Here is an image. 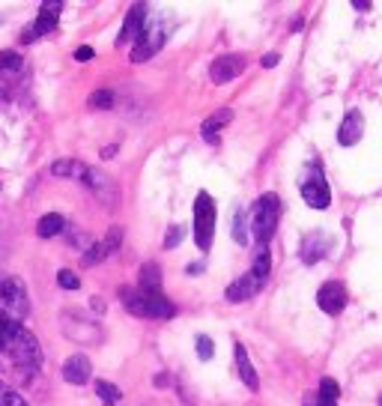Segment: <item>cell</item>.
Masks as SVG:
<instances>
[{"label":"cell","instance_id":"obj_38","mask_svg":"<svg viewBox=\"0 0 382 406\" xmlns=\"http://www.w3.org/2000/svg\"><path fill=\"white\" fill-rule=\"evenodd\" d=\"M6 99H13V90H9L6 84H0V102H6Z\"/></svg>","mask_w":382,"mask_h":406},{"label":"cell","instance_id":"obj_36","mask_svg":"<svg viewBox=\"0 0 382 406\" xmlns=\"http://www.w3.org/2000/svg\"><path fill=\"white\" fill-rule=\"evenodd\" d=\"M278 60H281V57H278V54H275V51H272V54H266V57H263V60H260V63H263V66H266V69H272V66H278Z\"/></svg>","mask_w":382,"mask_h":406},{"label":"cell","instance_id":"obj_34","mask_svg":"<svg viewBox=\"0 0 382 406\" xmlns=\"http://www.w3.org/2000/svg\"><path fill=\"white\" fill-rule=\"evenodd\" d=\"M60 9H63V4H57V0H45V4L39 6V13L42 15H57Z\"/></svg>","mask_w":382,"mask_h":406},{"label":"cell","instance_id":"obj_41","mask_svg":"<svg viewBox=\"0 0 382 406\" xmlns=\"http://www.w3.org/2000/svg\"><path fill=\"white\" fill-rule=\"evenodd\" d=\"M185 272H188V275H197V272H204V266H200V263H194V266H188Z\"/></svg>","mask_w":382,"mask_h":406},{"label":"cell","instance_id":"obj_24","mask_svg":"<svg viewBox=\"0 0 382 406\" xmlns=\"http://www.w3.org/2000/svg\"><path fill=\"white\" fill-rule=\"evenodd\" d=\"M21 69H24V57L18 51H0V75L15 78Z\"/></svg>","mask_w":382,"mask_h":406},{"label":"cell","instance_id":"obj_20","mask_svg":"<svg viewBox=\"0 0 382 406\" xmlns=\"http://www.w3.org/2000/svg\"><path fill=\"white\" fill-rule=\"evenodd\" d=\"M51 174L60 179H84L87 176V164L81 159H57L51 164Z\"/></svg>","mask_w":382,"mask_h":406},{"label":"cell","instance_id":"obj_26","mask_svg":"<svg viewBox=\"0 0 382 406\" xmlns=\"http://www.w3.org/2000/svg\"><path fill=\"white\" fill-rule=\"evenodd\" d=\"M248 212L245 209H236L233 212V242H239V245H248L251 239V233H248Z\"/></svg>","mask_w":382,"mask_h":406},{"label":"cell","instance_id":"obj_44","mask_svg":"<svg viewBox=\"0 0 382 406\" xmlns=\"http://www.w3.org/2000/svg\"><path fill=\"white\" fill-rule=\"evenodd\" d=\"M379 406H382V398H379Z\"/></svg>","mask_w":382,"mask_h":406},{"label":"cell","instance_id":"obj_46","mask_svg":"<svg viewBox=\"0 0 382 406\" xmlns=\"http://www.w3.org/2000/svg\"><path fill=\"white\" fill-rule=\"evenodd\" d=\"M0 278H3V275H0Z\"/></svg>","mask_w":382,"mask_h":406},{"label":"cell","instance_id":"obj_11","mask_svg":"<svg viewBox=\"0 0 382 406\" xmlns=\"http://www.w3.org/2000/svg\"><path fill=\"white\" fill-rule=\"evenodd\" d=\"M346 302H350V296H346V287L341 284V281H325V284L320 287V293H317V304L329 314V317L344 314Z\"/></svg>","mask_w":382,"mask_h":406},{"label":"cell","instance_id":"obj_3","mask_svg":"<svg viewBox=\"0 0 382 406\" xmlns=\"http://www.w3.org/2000/svg\"><path fill=\"white\" fill-rule=\"evenodd\" d=\"M0 308L13 320H24L30 314V296H27V287L21 278H15V275L0 278Z\"/></svg>","mask_w":382,"mask_h":406},{"label":"cell","instance_id":"obj_30","mask_svg":"<svg viewBox=\"0 0 382 406\" xmlns=\"http://www.w3.org/2000/svg\"><path fill=\"white\" fill-rule=\"evenodd\" d=\"M197 356H200V362H209V358L215 356V346H212L209 335H197Z\"/></svg>","mask_w":382,"mask_h":406},{"label":"cell","instance_id":"obj_16","mask_svg":"<svg viewBox=\"0 0 382 406\" xmlns=\"http://www.w3.org/2000/svg\"><path fill=\"white\" fill-rule=\"evenodd\" d=\"M362 132H365V117H362V111H346V117L341 122V129H338V144L341 146H353L362 141Z\"/></svg>","mask_w":382,"mask_h":406},{"label":"cell","instance_id":"obj_42","mask_svg":"<svg viewBox=\"0 0 382 406\" xmlns=\"http://www.w3.org/2000/svg\"><path fill=\"white\" fill-rule=\"evenodd\" d=\"M155 386H171V377H155Z\"/></svg>","mask_w":382,"mask_h":406},{"label":"cell","instance_id":"obj_22","mask_svg":"<svg viewBox=\"0 0 382 406\" xmlns=\"http://www.w3.org/2000/svg\"><path fill=\"white\" fill-rule=\"evenodd\" d=\"M66 230V218L60 216V212H48V216H42L39 224H36V233L42 236V239H51V236H57Z\"/></svg>","mask_w":382,"mask_h":406},{"label":"cell","instance_id":"obj_31","mask_svg":"<svg viewBox=\"0 0 382 406\" xmlns=\"http://www.w3.org/2000/svg\"><path fill=\"white\" fill-rule=\"evenodd\" d=\"M57 284L63 290H78V287H81V281H78V275L72 272V269H60V272H57Z\"/></svg>","mask_w":382,"mask_h":406},{"label":"cell","instance_id":"obj_13","mask_svg":"<svg viewBox=\"0 0 382 406\" xmlns=\"http://www.w3.org/2000/svg\"><path fill=\"white\" fill-rule=\"evenodd\" d=\"M143 27H147V6H143V4H134V6L129 9L126 24H122L120 36H117V45L138 42V39H141V33H143Z\"/></svg>","mask_w":382,"mask_h":406},{"label":"cell","instance_id":"obj_35","mask_svg":"<svg viewBox=\"0 0 382 406\" xmlns=\"http://www.w3.org/2000/svg\"><path fill=\"white\" fill-rule=\"evenodd\" d=\"M75 57L78 60H93V48H90V45H81V48L75 51Z\"/></svg>","mask_w":382,"mask_h":406},{"label":"cell","instance_id":"obj_29","mask_svg":"<svg viewBox=\"0 0 382 406\" xmlns=\"http://www.w3.org/2000/svg\"><path fill=\"white\" fill-rule=\"evenodd\" d=\"M0 406H30V403L21 398L18 391H13L9 386H3V382H0Z\"/></svg>","mask_w":382,"mask_h":406},{"label":"cell","instance_id":"obj_23","mask_svg":"<svg viewBox=\"0 0 382 406\" xmlns=\"http://www.w3.org/2000/svg\"><path fill=\"white\" fill-rule=\"evenodd\" d=\"M338 398H341L338 382H334L332 377H325L320 382V388H317V406H338Z\"/></svg>","mask_w":382,"mask_h":406},{"label":"cell","instance_id":"obj_2","mask_svg":"<svg viewBox=\"0 0 382 406\" xmlns=\"http://www.w3.org/2000/svg\"><path fill=\"white\" fill-rule=\"evenodd\" d=\"M278 221H281V197L269 191V195H263L254 203V209L248 212V227L254 230L257 242L269 245V239H272L275 230H278Z\"/></svg>","mask_w":382,"mask_h":406},{"label":"cell","instance_id":"obj_40","mask_svg":"<svg viewBox=\"0 0 382 406\" xmlns=\"http://www.w3.org/2000/svg\"><path fill=\"white\" fill-rule=\"evenodd\" d=\"M305 406H317V394L308 391V394H305Z\"/></svg>","mask_w":382,"mask_h":406},{"label":"cell","instance_id":"obj_7","mask_svg":"<svg viewBox=\"0 0 382 406\" xmlns=\"http://www.w3.org/2000/svg\"><path fill=\"white\" fill-rule=\"evenodd\" d=\"M162 45H164V27L162 24L143 27L141 39L134 42V48H132V63H147L150 57H155V54L162 51Z\"/></svg>","mask_w":382,"mask_h":406},{"label":"cell","instance_id":"obj_8","mask_svg":"<svg viewBox=\"0 0 382 406\" xmlns=\"http://www.w3.org/2000/svg\"><path fill=\"white\" fill-rule=\"evenodd\" d=\"M84 186L93 191V195L105 203V206H117L120 203V188H117V183L111 179L108 174H102V171H96V167H87V176H84Z\"/></svg>","mask_w":382,"mask_h":406},{"label":"cell","instance_id":"obj_18","mask_svg":"<svg viewBox=\"0 0 382 406\" xmlns=\"http://www.w3.org/2000/svg\"><path fill=\"white\" fill-rule=\"evenodd\" d=\"M230 120H233V111H230V108H221V111H215L212 117H206L204 126H200V134H204V141H206V144H215V141H218V132L227 126Z\"/></svg>","mask_w":382,"mask_h":406},{"label":"cell","instance_id":"obj_9","mask_svg":"<svg viewBox=\"0 0 382 406\" xmlns=\"http://www.w3.org/2000/svg\"><path fill=\"white\" fill-rule=\"evenodd\" d=\"M120 245H122V227H111V230L105 233L102 242H93V245H90L87 251L81 254V266H96V263L108 260L111 254H117Z\"/></svg>","mask_w":382,"mask_h":406},{"label":"cell","instance_id":"obj_6","mask_svg":"<svg viewBox=\"0 0 382 406\" xmlns=\"http://www.w3.org/2000/svg\"><path fill=\"white\" fill-rule=\"evenodd\" d=\"M60 323H63V335L72 337L75 344L90 346V344H102V337H105L102 329H99L96 323H87L81 317H75V314H63Z\"/></svg>","mask_w":382,"mask_h":406},{"label":"cell","instance_id":"obj_15","mask_svg":"<svg viewBox=\"0 0 382 406\" xmlns=\"http://www.w3.org/2000/svg\"><path fill=\"white\" fill-rule=\"evenodd\" d=\"M63 379L69 382V386H84V382H90V377H93V365H90V358L84 353H75L63 362Z\"/></svg>","mask_w":382,"mask_h":406},{"label":"cell","instance_id":"obj_43","mask_svg":"<svg viewBox=\"0 0 382 406\" xmlns=\"http://www.w3.org/2000/svg\"><path fill=\"white\" fill-rule=\"evenodd\" d=\"M0 353H3V356L9 353V346H6V341H3V337H0Z\"/></svg>","mask_w":382,"mask_h":406},{"label":"cell","instance_id":"obj_17","mask_svg":"<svg viewBox=\"0 0 382 406\" xmlns=\"http://www.w3.org/2000/svg\"><path fill=\"white\" fill-rule=\"evenodd\" d=\"M233 362H236V374H239V379L248 386L251 391L260 388V379H257V370L251 365V358H248V349H245L242 344H236L233 346Z\"/></svg>","mask_w":382,"mask_h":406},{"label":"cell","instance_id":"obj_12","mask_svg":"<svg viewBox=\"0 0 382 406\" xmlns=\"http://www.w3.org/2000/svg\"><path fill=\"white\" fill-rule=\"evenodd\" d=\"M263 284H266V281H260L254 272H245V275L236 278L227 290H224V296H227V302L239 304V302H248V299H254L257 293L263 290Z\"/></svg>","mask_w":382,"mask_h":406},{"label":"cell","instance_id":"obj_14","mask_svg":"<svg viewBox=\"0 0 382 406\" xmlns=\"http://www.w3.org/2000/svg\"><path fill=\"white\" fill-rule=\"evenodd\" d=\"M242 69H245V57H242V54H224V57H218L215 63L209 66V78L215 84H227Z\"/></svg>","mask_w":382,"mask_h":406},{"label":"cell","instance_id":"obj_5","mask_svg":"<svg viewBox=\"0 0 382 406\" xmlns=\"http://www.w3.org/2000/svg\"><path fill=\"white\" fill-rule=\"evenodd\" d=\"M302 197L311 209H329L332 203V191H329V183H325V176L317 164L311 167V174L305 176V183H302Z\"/></svg>","mask_w":382,"mask_h":406},{"label":"cell","instance_id":"obj_25","mask_svg":"<svg viewBox=\"0 0 382 406\" xmlns=\"http://www.w3.org/2000/svg\"><path fill=\"white\" fill-rule=\"evenodd\" d=\"M251 272L266 281L269 272H272V257H269V245H257V251H254V266H251Z\"/></svg>","mask_w":382,"mask_h":406},{"label":"cell","instance_id":"obj_28","mask_svg":"<svg viewBox=\"0 0 382 406\" xmlns=\"http://www.w3.org/2000/svg\"><path fill=\"white\" fill-rule=\"evenodd\" d=\"M114 93L111 90H96V93H90V99H87V105L93 108V111H111L114 108Z\"/></svg>","mask_w":382,"mask_h":406},{"label":"cell","instance_id":"obj_21","mask_svg":"<svg viewBox=\"0 0 382 406\" xmlns=\"http://www.w3.org/2000/svg\"><path fill=\"white\" fill-rule=\"evenodd\" d=\"M138 278H141L138 281V290H143V293H162V269H159V263H143Z\"/></svg>","mask_w":382,"mask_h":406},{"label":"cell","instance_id":"obj_33","mask_svg":"<svg viewBox=\"0 0 382 406\" xmlns=\"http://www.w3.org/2000/svg\"><path fill=\"white\" fill-rule=\"evenodd\" d=\"M69 242H72L75 248H81V254H84L87 248L93 245V236H90V233H84V230H75V233H69Z\"/></svg>","mask_w":382,"mask_h":406},{"label":"cell","instance_id":"obj_10","mask_svg":"<svg viewBox=\"0 0 382 406\" xmlns=\"http://www.w3.org/2000/svg\"><path fill=\"white\" fill-rule=\"evenodd\" d=\"M332 245H334V239H332V233H325V230H311L305 239H302V263H308V266H313V263H320L325 254L332 251Z\"/></svg>","mask_w":382,"mask_h":406},{"label":"cell","instance_id":"obj_45","mask_svg":"<svg viewBox=\"0 0 382 406\" xmlns=\"http://www.w3.org/2000/svg\"><path fill=\"white\" fill-rule=\"evenodd\" d=\"M0 370H3V365H0Z\"/></svg>","mask_w":382,"mask_h":406},{"label":"cell","instance_id":"obj_1","mask_svg":"<svg viewBox=\"0 0 382 406\" xmlns=\"http://www.w3.org/2000/svg\"><path fill=\"white\" fill-rule=\"evenodd\" d=\"M120 299H122V304H126L129 314L143 317V320H171L176 314V304L167 296H162V293H143V290L122 287Z\"/></svg>","mask_w":382,"mask_h":406},{"label":"cell","instance_id":"obj_27","mask_svg":"<svg viewBox=\"0 0 382 406\" xmlns=\"http://www.w3.org/2000/svg\"><path fill=\"white\" fill-rule=\"evenodd\" d=\"M96 394L102 398L105 406H117L122 400V391L114 386V382H105V379H96Z\"/></svg>","mask_w":382,"mask_h":406},{"label":"cell","instance_id":"obj_4","mask_svg":"<svg viewBox=\"0 0 382 406\" xmlns=\"http://www.w3.org/2000/svg\"><path fill=\"white\" fill-rule=\"evenodd\" d=\"M212 236H215V200L200 191L194 200V242L200 251L212 248Z\"/></svg>","mask_w":382,"mask_h":406},{"label":"cell","instance_id":"obj_19","mask_svg":"<svg viewBox=\"0 0 382 406\" xmlns=\"http://www.w3.org/2000/svg\"><path fill=\"white\" fill-rule=\"evenodd\" d=\"M51 30H57V15H36V21H30V24L21 30V42H36L39 36H45V33H51Z\"/></svg>","mask_w":382,"mask_h":406},{"label":"cell","instance_id":"obj_39","mask_svg":"<svg viewBox=\"0 0 382 406\" xmlns=\"http://www.w3.org/2000/svg\"><path fill=\"white\" fill-rule=\"evenodd\" d=\"M353 9H362V13H367L370 4H367V0H353Z\"/></svg>","mask_w":382,"mask_h":406},{"label":"cell","instance_id":"obj_37","mask_svg":"<svg viewBox=\"0 0 382 406\" xmlns=\"http://www.w3.org/2000/svg\"><path fill=\"white\" fill-rule=\"evenodd\" d=\"M90 308H93L96 314H102V311H105V302H102V299H90Z\"/></svg>","mask_w":382,"mask_h":406},{"label":"cell","instance_id":"obj_32","mask_svg":"<svg viewBox=\"0 0 382 406\" xmlns=\"http://www.w3.org/2000/svg\"><path fill=\"white\" fill-rule=\"evenodd\" d=\"M183 239H185V227H183V224H174V227L167 230V236H164V248H176Z\"/></svg>","mask_w":382,"mask_h":406}]
</instances>
